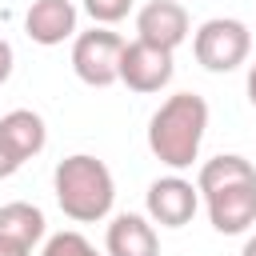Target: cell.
<instances>
[{"instance_id": "cell-17", "label": "cell", "mask_w": 256, "mask_h": 256, "mask_svg": "<svg viewBox=\"0 0 256 256\" xmlns=\"http://www.w3.org/2000/svg\"><path fill=\"white\" fill-rule=\"evenodd\" d=\"M12 64H16V56H12V44L0 36V84L12 76Z\"/></svg>"}, {"instance_id": "cell-16", "label": "cell", "mask_w": 256, "mask_h": 256, "mask_svg": "<svg viewBox=\"0 0 256 256\" xmlns=\"http://www.w3.org/2000/svg\"><path fill=\"white\" fill-rule=\"evenodd\" d=\"M16 168H20V156H16V152H12V148L0 140V180H8Z\"/></svg>"}, {"instance_id": "cell-5", "label": "cell", "mask_w": 256, "mask_h": 256, "mask_svg": "<svg viewBox=\"0 0 256 256\" xmlns=\"http://www.w3.org/2000/svg\"><path fill=\"white\" fill-rule=\"evenodd\" d=\"M176 64H172V52L156 48V44H144V40H124V52H120V84H128L132 92L148 96V92H160L168 80H172Z\"/></svg>"}, {"instance_id": "cell-13", "label": "cell", "mask_w": 256, "mask_h": 256, "mask_svg": "<svg viewBox=\"0 0 256 256\" xmlns=\"http://www.w3.org/2000/svg\"><path fill=\"white\" fill-rule=\"evenodd\" d=\"M236 180H256V168H252V160H244V156H236V152H224V156H212V160L200 164L196 192L208 196V192H216V188H224V184H236Z\"/></svg>"}, {"instance_id": "cell-8", "label": "cell", "mask_w": 256, "mask_h": 256, "mask_svg": "<svg viewBox=\"0 0 256 256\" xmlns=\"http://www.w3.org/2000/svg\"><path fill=\"white\" fill-rule=\"evenodd\" d=\"M136 40L156 44L164 52H176L188 40V12L180 0H148L136 12Z\"/></svg>"}, {"instance_id": "cell-1", "label": "cell", "mask_w": 256, "mask_h": 256, "mask_svg": "<svg viewBox=\"0 0 256 256\" xmlns=\"http://www.w3.org/2000/svg\"><path fill=\"white\" fill-rule=\"evenodd\" d=\"M204 128H208V104H204V96L176 92V96H168L152 112V120H148V148L172 172L192 168V160L200 156V144H204Z\"/></svg>"}, {"instance_id": "cell-10", "label": "cell", "mask_w": 256, "mask_h": 256, "mask_svg": "<svg viewBox=\"0 0 256 256\" xmlns=\"http://www.w3.org/2000/svg\"><path fill=\"white\" fill-rule=\"evenodd\" d=\"M104 252L108 256H160V240H156L152 220L136 216V212L112 216L108 236H104Z\"/></svg>"}, {"instance_id": "cell-19", "label": "cell", "mask_w": 256, "mask_h": 256, "mask_svg": "<svg viewBox=\"0 0 256 256\" xmlns=\"http://www.w3.org/2000/svg\"><path fill=\"white\" fill-rule=\"evenodd\" d=\"M0 256H32L28 248H16V244H0Z\"/></svg>"}, {"instance_id": "cell-7", "label": "cell", "mask_w": 256, "mask_h": 256, "mask_svg": "<svg viewBox=\"0 0 256 256\" xmlns=\"http://www.w3.org/2000/svg\"><path fill=\"white\" fill-rule=\"evenodd\" d=\"M208 204V220L216 232L224 236H240L256 224V180H236V184H224L216 192L204 196Z\"/></svg>"}, {"instance_id": "cell-11", "label": "cell", "mask_w": 256, "mask_h": 256, "mask_svg": "<svg viewBox=\"0 0 256 256\" xmlns=\"http://www.w3.org/2000/svg\"><path fill=\"white\" fill-rule=\"evenodd\" d=\"M0 140H4V144L20 156V164H24V160H32V156L44 152L48 128H44V120H40L32 108H12L8 116H0Z\"/></svg>"}, {"instance_id": "cell-18", "label": "cell", "mask_w": 256, "mask_h": 256, "mask_svg": "<svg viewBox=\"0 0 256 256\" xmlns=\"http://www.w3.org/2000/svg\"><path fill=\"white\" fill-rule=\"evenodd\" d=\"M248 100H252V108H256V60H252V68H248Z\"/></svg>"}, {"instance_id": "cell-6", "label": "cell", "mask_w": 256, "mask_h": 256, "mask_svg": "<svg viewBox=\"0 0 256 256\" xmlns=\"http://www.w3.org/2000/svg\"><path fill=\"white\" fill-rule=\"evenodd\" d=\"M144 204H148V220L152 224H160V228H184L196 216V208H200V192L184 176H160V180L148 184Z\"/></svg>"}, {"instance_id": "cell-3", "label": "cell", "mask_w": 256, "mask_h": 256, "mask_svg": "<svg viewBox=\"0 0 256 256\" xmlns=\"http://www.w3.org/2000/svg\"><path fill=\"white\" fill-rule=\"evenodd\" d=\"M192 52H196V64L208 68V72H236L252 52V32H248L244 20L212 16L196 28Z\"/></svg>"}, {"instance_id": "cell-2", "label": "cell", "mask_w": 256, "mask_h": 256, "mask_svg": "<svg viewBox=\"0 0 256 256\" xmlns=\"http://www.w3.org/2000/svg\"><path fill=\"white\" fill-rule=\"evenodd\" d=\"M52 188H56L60 212L76 224H96L116 204V180H112L108 164L88 152L64 156L52 172Z\"/></svg>"}, {"instance_id": "cell-20", "label": "cell", "mask_w": 256, "mask_h": 256, "mask_svg": "<svg viewBox=\"0 0 256 256\" xmlns=\"http://www.w3.org/2000/svg\"><path fill=\"white\" fill-rule=\"evenodd\" d=\"M240 256H256V236H248V240H244V248H240Z\"/></svg>"}, {"instance_id": "cell-9", "label": "cell", "mask_w": 256, "mask_h": 256, "mask_svg": "<svg viewBox=\"0 0 256 256\" xmlns=\"http://www.w3.org/2000/svg\"><path fill=\"white\" fill-rule=\"evenodd\" d=\"M24 32H28V40H36L44 48L64 44L76 32V4L72 0H32V8L24 16Z\"/></svg>"}, {"instance_id": "cell-14", "label": "cell", "mask_w": 256, "mask_h": 256, "mask_svg": "<svg viewBox=\"0 0 256 256\" xmlns=\"http://www.w3.org/2000/svg\"><path fill=\"white\" fill-rule=\"evenodd\" d=\"M40 256H100L80 232H56V236H48V244H44V252Z\"/></svg>"}, {"instance_id": "cell-12", "label": "cell", "mask_w": 256, "mask_h": 256, "mask_svg": "<svg viewBox=\"0 0 256 256\" xmlns=\"http://www.w3.org/2000/svg\"><path fill=\"white\" fill-rule=\"evenodd\" d=\"M44 240V212L36 204H24V200H12L0 208V244H16V248H28Z\"/></svg>"}, {"instance_id": "cell-15", "label": "cell", "mask_w": 256, "mask_h": 256, "mask_svg": "<svg viewBox=\"0 0 256 256\" xmlns=\"http://www.w3.org/2000/svg\"><path fill=\"white\" fill-rule=\"evenodd\" d=\"M84 12L96 20V24H120L128 12H132V0H84Z\"/></svg>"}, {"instance_id": "cell-4", "label": "cell", "mask_w": 256, "mask_h": 256, "mask_svg": "<svg viewBox=\"0 0 256 256\" xmlns=\"http://www.w3.org/2000/svg\"><path fill=\"white\" fill-rule=\"evenodd\" d=\"M120 52H124V40L104 24L92 32H80L72 44V72L88 88H108L120 80Z\"/></svg>"}]
</instances>
